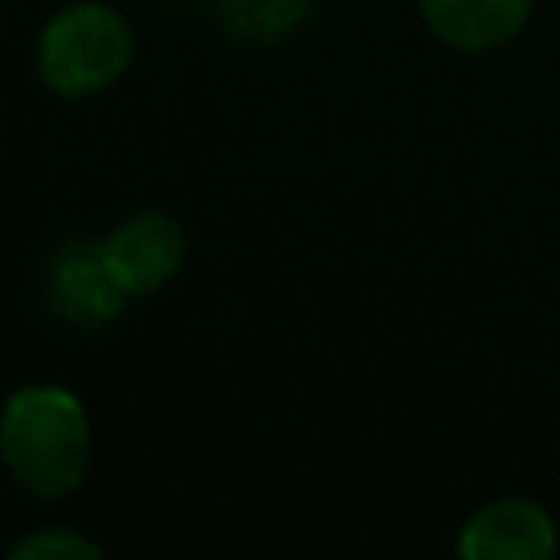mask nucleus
I'll list each match as a JSON object with an SVG mask.
<instances>
[{"mask_svg": "<svg viewBox=\"0 0 560 560\" xmlns=\"http://www.w3.org/2000/svg\"><path fill=\"white\" fill-rule=\"evenodd\" d=\"M551 551H556V525L529 499L490 503L459 534V556L468 560H547Z\"/></svg>", "mask_w": 560, "mask_h": 560, "instance_id": "nucleus-4", "label": "nucleus"}, {"mask_svg": "<svg viewBox=\"0 0 560 560\" xmlns=\"http://www.w3.org/2000/svg\"><path fill=\"white\" fill-rule=\"evenodd\" d=\"M109 262L118 271V280L127 284V293H153L162 289L179 262H184V232L171 214H136L131 223H122L114 236H105Z\"/></svg>", "mask_w": 560, "mask_h": 560, "instance_id": "nucleus-5", "label": "nucleus"}, {"mask_svg": "<svg viewBox=\"0 0 560 560\" xmlns=\"http://www.w3.org/2000/svg\"><path fill=\"white\" fill-rule=\"evenodd\" d=\"M420 9L429 31L464 52L508 44L529 18V0H420Z\"/></svg>", "mask_w": 560, "mask_h": 560, "instance_id": "nucleus-6", "label": "nucleus"}, {"mask_svg": "<svg viewBox=\"0 0 560 560\" xmlns=\"http://www.w3.org/2000/svg\"><path fill=\"white\" fill-rule=\"evenodd\" d=\"M127 284L118 280L105 241H70L52 262V302L61 315L101 324L114 319L127 302Z\"/></svg>", "mask_w": 560, "mask_h": 560, "instance_id": "nucleus-3", "label": "nucleus"}, {"mask_svg": "<svg viewBox=\"0 0 560 560\" xmlns=\"http://www.w3.org/2000/svg\"><path fill=\"white\" fill-rule=\"evenodd\" d=\"M131 61V31L105 4H74L39 35V74L61 96L109 88Z\"/></svg>", "mask_w": 560, "mask_h": 560, "instance_id": "nucleus-2", "label": "nucleus"}, {"mask_svg": "<svg viewBox=\"0 0 560 560\" xmlns=\"http://www.w3.org/2000/svg\"><path fill=\"white\" fill-rule=\"evenodd\" d=\"M0 455L26 490L44 499L70 494L88 477L92 459L88 416L79 398L57 385L13 394L0 416Z\"/></svg>", "mask_w": 560, "mask_h": 560, "instance_id": "nucleus-1", "label": "nucleus"}, {"mask_svg": "<svg viewBox=\"0 0 560 560\" xmlns=\"http://www.w3.org/2000/svg\"><path fill=\"white\" fill-rule=\"evenodd\" d=\"M228 26L245 39H276L289 26H298L311 9V0H219Z\"/></svg>", "mask_w": 560, "mask_h": 560, "instance_id": "nucleus-7", "label": "nucleus"}, {"mask_svg": "<svg viewBox=\"0 0 560 560\" xmlns=\"http://www.w3.org/2000/svg\"><path fill=\"white\" fill-rule=\"evenodd\" d=\"M101 547L70 529H39L22 542H13V560H96Z\"/></svg>", "mask_w": 560, "mask_h": 560, "instance_id": "nucleus-8", "label": "nucleus"}]
</instances>
